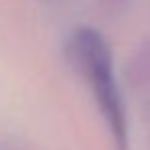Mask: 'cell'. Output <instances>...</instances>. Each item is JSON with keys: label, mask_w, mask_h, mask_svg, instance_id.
I'll return each mask as SVG.
<instances>
[{"label": "cell", "mask_w": 150, "mask_h": 150, "mask_svg": "<svg viewBox=\"0 0 150 150\" xmlns=\"http://www.w3.org/2000/svg\"><path fill=\"white\" fill-rule=\"evenodd\" d=\"M67 55L79 75L87 81L118 150H128V124L118 81L114 77V59L108 41L91 26L73 30Z\"/></svg>", "instance_id": "6da1fadb"}]
</instances>
